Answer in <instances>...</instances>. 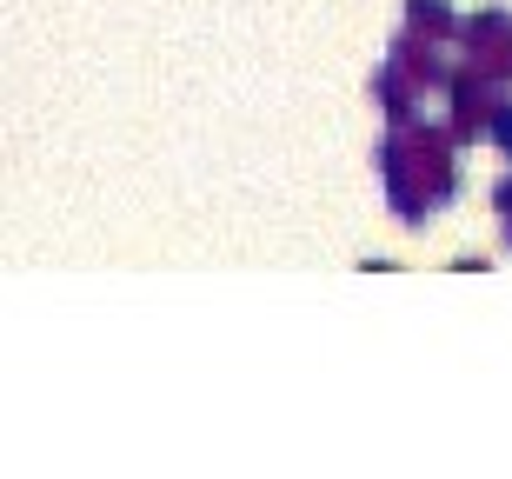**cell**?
I'll return each mask as SVG.
<instances>
[{
    "label": "cell",
    "instance_id": "cell-1",
    "mask_svg": "<svg viewBox=\"0 0 512 479\" xmlns=\"http://www.w3.org/2000/svg\"><path fill=\"white\" fill-rule=\"evenodd\" d=\"M499 100H506V80H493L486 67H466V74H453V140H479L493 134V114Z\"/></svg>",
    "mask_w": 512,
    "mask_h": 479
},
{
    "label": "cell",
    "instance_id": "cell-2",
    "mask_svg": "<svg viewBox=\"0 0 512 479\" xmlns=\"http://www.w3.org/2000/svg\"><path fill=\"white\" fill-rule=\"evenodd\" d=\"M459 40L473 47V60H479L493 80H512V14H506V7H486V14H473L466 27H459Z\"/></svg>",
    "mask_w": 512,
    "mask_h": 479
},
{
    "label": "cell",
    "instance_id": "cell-3",
    "mask_svg": "<svg viewBox=\"0 0 512 479\" xmlns=\"http://www.w3.org/2000/svg\"><path fill=\"white\" fill-rule=\"evenodd\" d=\"M406 34H419V40H453L459 20H453V7H446V0H406Z\"/></svg>",
    "mask_w": 512,
    "mask_h": 479
},
{
    "label": "cell",
    "instance_id": "cell-4",
    "mask_svg": "<svg viewBox=\"0 0 512 479\" xmlns=\"http://www.w3.org/2000/svg\"><path fill=\"white\" fill-rule=\"evenodd\" d=\"M493 140L506 147V160H512V94L499 100V114H493Z\"/></svg>",
    "mask_w": 512,
    "mask_h": 479
},
{
    "label": "cell",
    "instance_id": "cell-5",
    "mask_svg": "<svg viewBox=\"0 0 512 479\" xmlns=\"http://www.w3.org/2000/svg\"><path fill=\"white\" fill-rule=\"evenodd\" d=\"M493 207H499V213H512V173H506V180L493 187Z\"/></svg>",
    "mask_w": 512,
    "mask_h": 479
},
{
    "label": "cell",
    "instance_id": "cell-6",
    "mask_svg": "<svg viewBox=\"0 0 512 479\" xmlns=\"http://www.w3.org/2000/svg\"><path fill=\"white\" fill-rule=\"evenodd\" d=\"M506 247H512V213H506Z\"/></svg>",
    "mask_w": 512,
    "mask_h": 479
}]
</instances>
